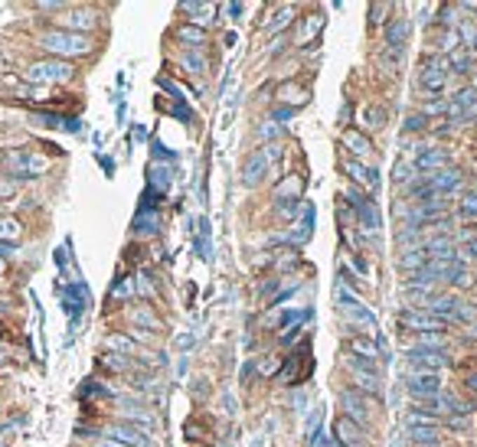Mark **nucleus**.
<instances>
[{"label": "nucleus", "instance_id": "f257e3e1", "mask_svg": "<svg viewBox=\"0 0 477 447\" xmlns=\"http://www.w3.org/2000/svg\"><path fill=\"white\" fill-rule=\"evenodd\" d=\"M39 46L49 53V59H62V62H69V59H76V56H88V53L95 49V43H92L88 36H82V33L49 29L46 36L39 39Z\"/></svg>", "mask_w": 477, "mask_h": 447}, {"label": "nucleus", "instance_id": "f03ea898", "mask_svg": "<svg viewBox=\"0 0 477 447\" xmlns=\"http://www.w3.org/2000/svg\"><path fill=\"white\" fill-rule=\"evenodd\" d=\"M72 76H76L72 62H62V59H39V62H29L27 69V82L33 85H59Z\"/></svg>", "mask_w": 477, "mask_h": 447}, {"label": "nucleus", "instance_id": "7ed1b4c3", "mask_svg": "<svg viewBox=\"0 0 477 447\" xmlns=\"http://www.w3.org/2000/svg\"><path fill=\"white\" fill-rule=\"evenodd\" d=\"M271 157H275V151L271 147H262V151H252L246 157V163H242V186H258V183L265 180V173H268V167H271Z\"/></svg>", "mask_w": 477, "mask_h": 447}, {"label": "nucleus", "instance_id": "20e7f679", "mask_svg": "<svg viewBox=\"0 0 477 447\" xmlns=\"http://www.w3.org/2000/svg\"><path fill=\"white\" fill-rule=\"evenodd\" d=\"M405 389H409V395L419 401V405L445 395V392H441V379L435 372H412L409 379H405Z\"/></svg>", "mask_w": 477, "mask_h": 447}, {"label": "nucleus", "instance_id": "39448f33", "mask_svg": "<svg viewBox=\"0 0 477 447\" xmlns=\"http://www.w3.org/2000/svg\"><path fill=\"white\" fill-rule=\"evenodd\" d=\"M7 167L13 170V177L27 180V177H39V173L46 170V160L36 157L33 151H10L7 153Z\"/></svg>", "mask_w": 477, "mask_h": 447}, {"label": "nucleus", "instance_id": "423d86ee", "mask_svg": "<svg viewBox=\"0 0 477 447\" xmlns=\"http://www.w3.org/2000/svg\"><path fill=\"white\" fill-rule=\"evenodd\" d=\"M399 324L409 326L412 333H441L445 330V320H438V317H431L429 310H422V307H415V310H402L399 314Z\"/></svg>", "mask_w": 477, "mask_h": 447}, {"label": "nucleus", "instance_id": "0eeeda50", "mask_svg": "<svg viewBox=\"0 0 477 447\" xmlns=\"http://www.w3.org/2000/svg\"><path fill=\"white\" fill-rule=\"evenodd\" d=\"M405 356H409V366L415 372H438L448 366V356L438 350H425V346H409L405 350Z\"/></svg>", "mask_w": 477, "mask_h": 447}, {"label": "nucleus", "instance_id": "6e6552de", "mask_svg": "<svg viewBox=\"0 0 477 447\" xmlns=\"http://www.w3.org/2000/svg\"><path fill=\"white\" fill-rule=\"evenodd\" d=\"M337 399H340V408L347 411V418L350 421H356V425H360L363 428V421H370L372 418V405L366 399H363L360 392H354V389H344L340 392V395H337Z\"/></svg>", "mask_w": 477, "mask_h": 447}, {"label": "nucleus", "instance_id": "1a4fd4ad", "mask_svg": "<svg viewBox=\"0 0 477 447\" xmlns=\"http://www.w3.org/2000/svg\"><path fill=\"white\" fill-rule=\"evenodd\" d=\"M334 444L337 447H370L363 428L356 425V421L347 418V415H340V418L334 421Z\"/></svg>", "mask_w": 477, "mask_h": 447}, {"label": "nucleus", "instance_id": "9d476101", "mask_svg": "<svg viewBox=\"0 0 477 447\" xmlns=\"http://www.w3.org/2000/svg\"><path fill=\"white\" fill-rule=\"evenodd\" d=\"M425 180H429V186L438 193V196H455V193L461 190V180H464V177H461V170H455V167H445V170H438V173H429Z\"/></svg>", "mask_w": 477, "mask_h": 447}, {"label": "nucleus", "instance_id": "9b49d317", "mask_svg": "<svg viewBox=\"0 0 477 447\" xmlns=\"http://www.w3.org/2000/svg\"><path fill=\"white\" fill-rule=\"evenodd\" d=\"M415 173H438L448 167V151H441V147H429V151H419L415 153V160H412Z\"/></svg>", "mask_w": 477, "mask_h": 447}, {"label": "nucleus", "instance_id": "f8f14e48", "mask_svg": "<svg viewBox=\"0 0 477 447\" xmlns=\"http://www.w3.org/2000/svg\"><path fill=\"white\" fill-rule=\"evenodd\" d=\"M108 434H112L115 441H121V444H128V447H151L147 431H144V428H134V425H128V421H118V425H112V428H108Z\"/></svg>", "mask_w": 477, "mask_h": 447}, {"label": "nucleus", "instance_id": "ddd939ff", "mask_svg": "<svg viewBox=\"0 0 477 447\" xmlns=\"http://www.w3.org/2000/svg\"><path fill=\"white\" fill-rule=\"evenodd\" d=\"M59 23H62L66 33H82V36H86L88 29L95 27V13H92V10H69V13L59 17Z\"/></svg>", "mask_w": 477, "mask_h": 447}, {"label": "nucleus", "instance_id": "4468645a", "mask_svg": "<svg viewBox=\"0 0 477 447\" xmlns=\"http://www.w3.org/2000/svg\"><path fill=\"white\" fill-rule=\"evenodd\" d=\"M405 43H409V20H405V17H392L389 23H386V46L399 56Z\"/></svg>", "mask_w": 477, "mask_h": 447}, {"label": "nucleus", "instance_id": "2eb2a0df", "mask_svg": "<svg viewBox=\"0 0 477 447\" xmlns=\"http://www.w3.org/2000/svg\"><path fill=\"white\" fill-rule=\"evenodd\" d=\"M347 196L354 200L356 212H360V222L366 232H376L379 228V212H376V206H372V200H366V196H360L356 190H347Z\"/></svg>", "mask_w": 477, "mask_h": 447}, {"label": "nucleus", "instance_id": "dca6fc26", "mask_svg": "<svg viewBox=\"0 0 477 447\" xmlns=\"http://www.w3.org/2000/svg\"><path fill=\"white\" fill-rule=\"evenodd\" d=\"M340 317H344L350 326H363V330H370V333H376V317H372V310L366 304H354V307H344L340 310Z\"/></svg>", "mask_w": 477, "mask_h": 447}, {"label": "nucleus", "instance_id": "f3484780", "mask_svg": "<svg viewBox=\"0 0 477 447\" xmlns=\"http://www.w3.org/2000/svg\"><path fill=\"white\" fill-rule=\"evenodd\" d=\"M344 173L350 177V180L363 183V186H370V190H376V186H379V170H376V167H363L360 160H344Z\"/></svg>", "mask_w": 477, "mask_h": 447}, {"label": "nucleus", "instance_id": "a211bd4d", "mask_svg": "<svg viewBox=\"0 0 477 447\" xmlns=\"http://www.w3.org/2000/svg\"><path fill=\"white\" fill-rule=\"evenodd\" d=\"M161 232V212H151V209H137L134 216V235H157Z\"/></svg>", "mask_w": 477, "mask_h": 447}, {"label": "nucleus", "instance_id": "6ab92c4d", "mask_svg": "<svg viewBox=\"0 0 477 447\" xmlns=\"http://www.w3.org/2000/svg\"><path fill=\"white\" fill-rule=\"evenodd\" d=\"M344 147H350V153H356V157H370L372 153V141L366 134L356 131V128H347L344 131Z\"/></svg>", "mask_w": 477, "mask_h": 447}, {"label": "nucleus", "instance_id": "aec40b11", "mask_svg": "<svg viewBox=\"0 0 477 447\" xmlns=\"http://www.w3.org/2000/svg\"><path fill=\"white\" fill-rule=\"evenodd\" d=\"M425 252H429V258H458V252H455V238L451 235H435L425 242Z\"/></svg>", "mask_w": 477, "mask_h": 447}, {"label": "nucleus", "instance_id": "412c9836", "mask_svg": "<svg viewBox=\"0 0 477 447\" xmlns=\"http://www.w3.org/2000/svg\"><path fill=\"white\" fill-rule=\"evenodd\" d=\"M180 10L193 20V27H203V23H210V17L216 13V7H213V4H200V0H190V4H183Z\"/></svg>", "mask_w": 477, "mask_h": 447}, {"label": "nucleus", "instance_id": "4be33fe9", "mask_svg": "<svg viewBox=\"0 0 477 447\" xmlns=\"http://www.w3.org/2000/svg\"><path fill=\"white\" fill-rule=\"evenodd\" d=\"M409 275H415V271H425L429 268V252H425V245L422 248H409L405 255H402V261H399Z\"/></svg>", "mask_w": 477, "mask_h": 447}, {"label": "nucleus", "instance_id": "5701e85b", "mask_svg": "<svg viewBox=\"0 0 477 447\" xmlns=\"http://www.w3.org/2000/svg\"><path fill=\"white\" fill-rule=\"evenodd\" d=\"M409 441H412L415 447L445 444V441H441V428H409Z\"/></svg>", "mask_w": 477, "mask_h": 447}, {"label": "nucleus", "instance_id": "b1692460", "mask_svg": "<svg viewBox=\"0 0 477 447\" xmlns=\"http://www.w3.org/2000/svg\"><path fill=\"white\" fill-rule=\"evenodd\" d=\"M350 352H354L356 359H366V362L379 359V346H376L372 340H363V336H354V340H350Z\"/></svg>", "mask_w": 477, "mask_h": 447}, {"label": "nucleus", "instance_id": "393cba45", "mask_svg": "<svg viewBox=\"0 0 477 447\" xmlns=\"http://www.w3.org/2000/svg\"><path fill=\"white\" fill-rule=\"evenodd\" d=\"M20 235H23V226H20L13 216H0V245H17Z\"/></svg>", "mask_w": 477, "mask_h": 447}, {"label": "nucleus", "instance_id": "a878e982", "mask_svg": "<svg viewBox=\"0 0 477 447\" xmlns=\"http://www.w3.org/2000/svg\"><path fill=\"white\" fill-rule=\"evenodd\" d=\"M321 27H324V17H321V13H307L304 23H301V29H297V43H301V46H307V43H311V36H314V33H321Z\"/></svg>", "mask_w": 477, "mask_h": 447}, {"label": "nucleus", "instance_id": "bb28decb", "mask_svg": "<svg viewBox=\"0 0 477 447\" xmlns=\"http://www.w3.org/2000/svg\"><path fill=\"white\" fill-rule=\"evenodd\" d=\"M291 20H295V10H291V7H278V13L271 20H265V27H262V29H265L268 36H275V33H281Z\"/></svg>", "mask_w": 477, "mask_h": 447}, {"label": "nucleus", "instance_id": "cd10ccee", "mask_svg": "<svg viewBox=\"0 0 477 447\" xmlns=\"http://www.w3.org/2000/svg\"><path fill=\"white\" fill-rule=\"evenodd\" d=\"M405 425H409V428H441L438 418H435V415H429V411H422V408L405 411Z\"/></svg>", "mask_w": 477, "mask_h": 447}, {"label": "nucleus", "instance_id": "c85d7f7f", "mask_svg": "<svg viewBox=\"0 0 477 447\" xmlns=\"http://www.w3.org/2000/svg\"><path fill=\"white\" fill-rule=\"evenodd\" d=\"M177 36H180V43H187V46H203V43H206V29L193 27V23H183V27L177 29Z\"/></svg>", "mask_w": 477, "mask_h": 447}, {"label": "nucleus", "instance_id": "c756f323", "mask_svg": "<svg viewBox=\"0 0 477 447\" xmlns=\"http://www.w3.org/2000/svg\"><path fill=\"white\" fill-rule=\"evenodd\" d=\"M278 98L281 102H288L291 108H297V105H304L307 102V88H297V85H285L281 92H278Z\"/></svg>", "mask_w": 477, "mask_h": 447}, {"label": "nucleus", "instance_id": "7c9ffc66", "mask_svg": "<svg viewBox=\"0 0 477 447\" xmlns=\"http://www.w3.org/2000/svg\"><path fill=\"white\" fill-rule=\"evenodd\" d=\"M360 121L366 124V128H382V124H386V111H382V108H376V105H366L360 111Z\"/></svg>", "mask_w": 477, "mask_h": 447}, {"label": "nucleus", "instance_id": "2f4dec72", "mask_svg": "<svg viewBox=\"0 0 477 447\" xmlns=\"http://www.w3.org/2000/svg\"><path fill=\"white\" fill-rule=\"evenodd\" d=\"M451 72H461V76H464V72H471V69H474V53H451Z\"/></svg>", "mask_w": 477, "mask_h": 447}, {"label": "nucleus", "instance_id": "473e14b6", "mask_svg": "<svg viewBox=\"0 0 477 447\" xmlns=\"http://www.w3.org/2000/svg\"><path fill=\"white\" fill-rule=\"evenodd\" d=\"M438 46H441V53H445V56H451V53H458V46H464V43H461L458 29H445V33H441V39H438Z\"/></svg>", "mask_w": 477, "mask_h": 447}, {"label": "nucleus", "instance_id": "72a5a7b5", "mask_svg": "<svg viewBox=\"0 0 477 447\" xmlns=\"http://www.w3.org/2000/svg\"><path fill=\"white\" fill-rule=\"evenodd\" d=\"M167 186H170V167H157V163H154L151 167V190H167Z\"/></svg>", "mask_w": 477, "mask_h": 447}, {"label": "nucleus", "instance_id": "f704fd0d", "mask_svg": "<svg viewBox=\"0 0 477 447\" xmlns=\"http://www.w3.org/2000/svg\"><path fill=\"white\" fill-rule=\"evenodd\" d=\"M311 228H314V206L307 202L304 206V219H301V228H297V235H295V242L301 245V242H307L311 238Z\"/></svg>", "mask_w": 477, "mask_h": 447}, {"label": "nucleus", "instance_id": "c9c22d12", "mask_svg": "<svg viewBox=\"0 0 477 447\" xmlns=\"http://www.w3.org/2000/svg\"><path fill=\"white\" fill-rule=\"evenodd\" d=\"M131 320H134V324H144L147 330H157V326H161V320H157L151 310H144V307H134V310H131Z\"/></svg>", "mask_w": 477, "mask_h": 447}, {"label": "nucleus", "instance_id": "e433bc0d", "mask_svg": "<svg viewBox=\"0 0 477 447\" xmlns=\"http://www.w3.org/2000/svg\"><path fill=\"white\" fill-rule=\"evenodd\" d=\"M458 209H461V216H464V219H477V193H464Z\"/></svg>", "mask_w": 477, "mask_h": 447}, {"label": "nucleus", "instance_id": "4c0bfd02", "mask_svg": "<svg viewBox=\"0 0 477 447\" xmlns=\"http://www.w3.org/2000/svg\"><path fill=\"white\" fill-rule=\"evenodd\" d=\"M415 346H425V350H438V352H445V336H441V333H422Z\"/></svg>", "mask_w": 477, "mask_h": 447}, {"label": "nucleus", "instance_id": "58836bf2", "mask_svg": "<svg viewBox=\"0 0 477 447\" xmlns=\"http://www.w3.org/2000/svg\"><path fill=\"white\" fill-rule=\"evenodd\" d=\"M412 173H415V167L412 163H396V170H392V183H412Z\"/></svg>", "mask_w": 477, "mask_h": 447}, {"label": "nucleus", "instance_id": "ea45409f", "mask_svg": "<svg viewBox=\"0 0 477 447\" xmlns=\"http://www.w3.org/2000/svg\"><path fill=\"white\" fill-rule=\"evenodd\" d=\"M134 294V281H128V277H121L115 287H112V301H124V297Z\"/></svg>", "mask_w": 477, "mask_h": 447}, {"label": "nucleus", "instance_id": "a19ab883", "mask_svg": "<svg viewBox=\"0 0 477 447\" xmlns=\"http://www.w3.org/2000/svg\"><path fill=\"white\" fill-rule=\"evenodd\" d=\"M285 193H291V196H297V193H301V180H297V177H288V180H285V183H281V186H278V190H275V196H278V200H281Z\"/></svg>", "mask_w": 477, "mask_h": 447}, {"label": "nucleus", "instance_id": "79ce46f5", "mask_svg": "<svg viewBox=\"0 0 477 447\" xmlns=\"http://www.w3.org/2000/svg\"><path fill=\"white\" fill-rule=\"evenodd\" d=\"M425 128H429V118H425V114H409V118H405V131L409 134L425 131Z\"/></svg>", "mask_w": 477, "mask_h": 447}, {"label": "nucleus", "instance_id": "37998d69", "mask_svg": "<svg viewBox=\"0 0 477 447\" xmlns=\"http://www.w3.org/2000/svg\"><path fill=\"white\" fill-rule=\"evenodd\" d=\"M180 62H183V66H190L193 72H196V76H203V69H206V62H203V59L196 56V53H183Z\"/></svg>", "mask_w": 477, "mask_h": 447}, {"label": "nucleus", "instance_id": "c03bdc74", "mask_svg": "<svg viewBox=\"0 0 477 447\" xmlns=\"http://www.w3.org/2000/svg\"><path fill=\"white\" fill-rule=\"evenodd\" d=\"M474 317H477V304H471V301H461V304H458V314H455V320H468V324H471Z\"/></svg>", "mask_w": 477, "mask_h": 447}, {"label": "nucleus", "instance_id": "a18cd8bd", "mask_svg": "<svg viewBox=\"0 0 477 447\" xmlns=\"http://www.w3.org/2000/svg\"><path fill=\"white\" fill-rule=\"evenodd\" d=\"M461 261H464V265H471V261H477V238H468V242H464V248H461Z\"/></svg>", "mask_w": 477, "mask_h": 447}, {"label": "nucleus", "instance_id": "49530a36", "mask_svg": "<svg viewBox=\"0 0 477 447\" xmlns=\"http://www.w3.org/2000/svg\"><path fill=\"white\" fill-rule=\"evenodd\" d=\"M386 13H389V7H386V4H372V7H370V17H372L370 23H372V27H379Z\"/></svg>", "mask_w": 477, "mask_h": 447}, {"label": "nucleus", "instance_id": "de8ad7c7", "mask_svg": "<svg viewBox=\"0 0 477 447\" xmlns=\"http://www.w3.org/2000/svg\"><path fill=\"white\" fill-rule=\"evenodd\" d=\"M33 121L43 124V128H59V124H62V118H59V114H33Z\"/></svg>", "mask_w": 477, "mask_h": 447}, {"label": "nucleus", "instance_id": "09e8293b", "mask_svg": "<svg viewBox=\"0 0 477 447\" xmlns=\"http://www.w3.org/2000/svg\"><path fill=\"white\" fill-rule=\"evenodd\" d=\"M278 366H281V359H278V356H268V359L258 362V372H262V376H271Z\"/></svg>", "mask_w": 477, "mask_h": 447}, {"label": "nucleus", "instance_id": "8fccbe9b", "mask_svg": "<svg viewBox=\"0 0 477 447\" xmlns=\"http://www.w3.org/2000/svg\"><path fill=\"white\" fill-rule=\"evenodd\" d=\"M13 190H17V183H10V180H0V196H13Z\"/></svg>", "mask_w": 477, "mask_h": 447}, {"label": "nucleus", "instance_id": "3c124183", "mask_svg": "<svg viewBox=\"0 0 477 447\" xmlns=\"http://www.w3.org/2000/svg\"><path fill=\"white\" fill-rule=\"evenodd\" d=\"M464 389H468V392H477V372H468V379H464Z\"/></svg>", "mask_w": 477, "mask_h": 447}, {"label": "nucleus", "instance_id": "603ef678", "mask_svg": "<svg viewBox=\"0 0 477 447\" xmlns=\"http://www.w3.org/2000/svg\"><path fill=\"white\" fill-rule=\"evenodd\" d=\"M291 114H295V108H281V111H275V121H285Z\"/></svg>", "mask_w": 477, "mask_h": 447}, {"label": "nucleus", "instance_id": "864d4df0", "mask_svg": "<svg viewBox=\"0 0 477 447\" xmlns=\"http://www.w3.org/2000/svg\"><path fill=\"white\" fill-rule=\"evenodd\" d=\"M226 10H229V17H242V4H229Z\"/></svg>", "mask_w": 477, "mask_h": 447}, {"label": "nucleus", "instance_id": "5fc2aeb1", "mask_svg": "<svg viewBox=\"0 0 477 447\" xmlns=\"http://www.w3.org/2000/svg\"><path fill=\"white\" fill-rule=\"evenodd\" d=\"M190 346H193V333L180 336V350H190Z\"/></svg>", "mask_w": 477, "mask_h": 447}, {"label": "nucleus", "instance_id": "6e6d98bb", "mask_svg": "<svg viewBox=\"0 0 477 447\" xmlns=\"http://www.w3.org/2000/svg\"><path fill=\"white\" fill-rule=\"evenodd\" d=\"M98 447H128V444H121V441H115V438H108V441H102Z\"/></svg>", "mask_w": 477, "mask_h": 447}, {"label": "nucleus", "instance_id": "4d7b16f0", "mask_svg": "<svg viewBox=\"0 0 477 447\" xmlns=\"http://www.w3.org/2000/svg\"><path fill=\"white\" fill-rule=\"evenodd\" d=\"M4 268H7V261H4V255H0V275H4Z\"/></svg>", "mask_w": 477, "mask_h": 447}, {"label": "nucleus", "instance_id": "13d9d810", "mask_svg": "<svg viewBox=\"0 0 477 447\" xmlns=\"http://www.w3.org/2000/svg\"><path fill=\"white\" fill-rule=\"evenodd\" d=\"M0 336H4V326H0Z\"/></svg>", "mask_w": 477, "mask_h": 447}]
</instances>
